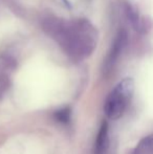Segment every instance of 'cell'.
Wrapping results in <instances>:
<instances>
[{
  "label": "cell",
  "instance_id": "obj_1",
  "mask_svg": "<svg viewBox=\"0 0 153 154\" xmlns=\"http://www.w3.org/2000/svg\"><path fill=\"white\" fill-rule=\"evenodd\" d=\"M134 90V81L131 78H125L115 87L105 102L104 110L107 118L118 120L123 116L128 106Z\"/></svg>",
  "mask_w": 153,
  "mask_h": 154
},
{
  "label": "cell",
  "instance_id": "obj_2",
  "mask_svg": "<svg viewBox=\"0 0 153 154\" xmlns=\"http://www.w3.org/2000/svg\"><path fill=\"white\" fill-rule=\"evenodd\" d=\"M125 40H126L125 34L124 32H120V34L118 35V37H116L115 43H113V46L110 51V55H109V57H108V61H107V66L108 67L112 66V65L115 64L116 58L120 55L121 49H122L123 45H124Z\"/></svg>",
  "mask_w": 153,
  "mask_h": 154
},
{
  "label": "cell",
  "instance_id": "obj_3",
  "mask_svg": "<svg viewBox=\"0 0 153 154\" xmlns=\"http://www.w3.org/2000/svg\"><path fill=\"white\" fill-rule=\"evenodd\" d=\"M107 136H108V125L106 122H103L101 128L99 130L98 136L96 140V154H101L105 150L107 146Z\"/></svg>",
  "mask_w": 153,
  "mask_h": 154
},
{
  "label": "cell",
  "instance_id": "obj_4",
  "mask_svg": "<svg viewBox=\"0 0 153 154\" xmlns=\"http://www.w3.org/2000/svg\"><path fill=\"white\" fill-rule=\"evenodd\" d=\"M135 154H153V134L146 136L139 142Z\"/></svg>",
  "mask_w": 153,
  "mask_h": 154
},
{
  "label": "cell",
  "instance_id": "obj_5",
  "mask_svg": "<svg viewBox=\"0 0 153 154\" xmlns=\"http://www.w3.org/2000/svg\"><path fill=\"white\" fill-rule=\"evenodd\" d=\"M55 116L57 121L62 123H67L70 119V110L69 108H63V109L58 110Z\"/></svg>",
  "mask_w": 153,
  "mask_h": 154
}]
</instances>
